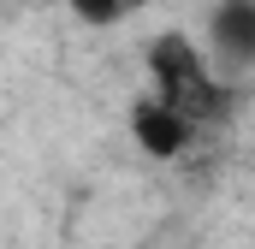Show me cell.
<instances>
[{
    "mask_svg": "<svg viewBox=\"0 0 255 249\" xmlns=\"http://www.w3.org/2000/svg\"><path fill=\"white\" fill-rule=\"evenodd\" d=\"M142 65H148V77H154V95L172 101L190 124H214L232 107V89H226L214 54L196 48L184 30H160V36L142 48Z\"/></svg>",
    "mask_w": 255,
    "mask_h": 249,
    "instance_id": "obj_1",
    "label": "cell"
},
{
    "mask_svg": "<svg viewBox=\"0 0 255 249\" xmlns=\"http://www.w3.org/2000/svg\"><path fill=\"white\" fill-rule=\"evenodd\" d=\"M196 130H202V124H190L172 101H160L154 89L130 107V136H136V148L154 154V160H184L196 148Z\"/></svg>",
    "mask_w": 255,
    "mask_h": 249,
    "instance_id": "obj_2",
    "label": "cell"
},
{
    "mask_svg": "<svg viewBox=\"0 0 255 249\" xmlns=\"http://www.w3.org/2000/svg\"><path fill=\"white\" fill-rule=\"evenodd\" d=\"M208 54L226 77L255 71V0H220L208 18Z\"/></svg>",
    "mask_w": 255,
    "mask_h": 249,
    "instance_id": "obj_3",
    "label": "cell"
},
{
    "mask_svg": "<svg viewBox=\"0 0 255 249\" xmlns=\"http://www.w3.org/2000/svg\"><path fill=\"white\" fill-rule=\"evenodd\" d=\"M65 6H71V18H77V24H89V30H107V24L130 18V6H136V0H65Z\"/></svg>",
    "mask_w": 255,
    "mask_h": 249,
    "instance_id": "obj_4",
    "label": "cell"
}]
</instances>
